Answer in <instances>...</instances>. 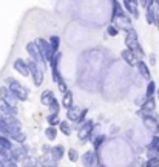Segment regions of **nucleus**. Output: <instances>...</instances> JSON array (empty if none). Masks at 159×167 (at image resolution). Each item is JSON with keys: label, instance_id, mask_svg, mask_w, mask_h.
<instances>
[{"label": "nucleus", "instance_id": "nucleus-1", "mask_svg": "<svg viewBox=\"0 0 159 167\" xmlns=\"http://www.w3.org/2000/svg\"><path fill=\"white\" fill-rule=\"evenodd\" d=\"M125 45H127V50H130L131 53L139 54L141 57L144 56V51H142V48H141V45H139V42H137V34H136V31H134L133 28L127 31V36H125Z\"/></svg>", "mask_w": 159, "mask_h": 167}, {"label": "nucleus", "instance_id": "nucleus-2", "mask_svg": "<svg viewBox=\"0 0 159 167\" xmlns=\"http://www.w3.org/2000/svg\"><path fill=\"white\" fill-rule=\"evenodd\" d=\"M6 82L10 84V90L17 96V99L19 101H26L28 99V96H30V91H28V88H25L19 81H16V79H13V77H8L6 79Z\"/></svg>", "mask_w": 159, "mask_h": 167}, {"label": "nucleus", "instance_id": "nucleus-3", "mask_svg": "<svg viewBox=\"0 0 159 167\" xmlns=\"http://www.w3.org/2000/svg\"><path fill=\"white\" fill-rule=\"evenodd\" d=\"M60 59H62V54H60V53H57V54H56V56L50 61L51 76H53V81H54L57 85L63 82V79H62V76H60V71H59V62H60Z\"/></svg>", "mask_w": 159, "mask_h": 167}, {"label": "nucleus", "instance_id": "nucleus-4", "mask_svg": "<svg viewBox=\"0 0 159 167\" xmlns=\"http://www.w3.org/2000/svg\"><path fill=\"white\" fill-rule=\"evenodd\" d=\"M36 44H37V47H39V50H40V54H42V57H43V62H50L51 59H53V56H51V45H50V42H47L45 39H37L36 40Z\"/></svg>", "mask_w": 159, "mask_h": 167}, {"label": "nucleus", "instance_id": "nucleus-5", "mask_svg": "<svg viewBox=\"0 0 159 167\" xmlns=\"http://www.w3.org/2000/svg\"><path fill=\"white\" fill-rule=\"evenodd\" d=\"M0 99H3L5 102H8L11 107H14V108H17V96L10 90V87H2L0 88Z\"/></svg>", "mask_w": 159, "mask_h": 167}, {"label": "nucleus", "instance_id": "nucleus-6", "mask_svg": "<svg viewBox=\"0 0 159 167\" xmlns=\"http://www.w3.org/2000/svg\"><path fill=\"white\" fill-rule=\"evenodd\" d=\"M28 67H30V73L33 76V81L36 85H40L43 82V73L42 70L39 68V65L34 62V61H28Z\"/></svg>", "mask_w": 159, "mask_h": 167}, {"label": "nucleus", "instance_id": "nucleus-7", "mask_svg": "<svg viewBox=\"0 0 159 167\" xmlns=\"http://www.w3.org/2000/svg\"><path fill=\"white\" fill-rule=\"evenodd\" d=\"M113 25L117 27V28H122V30L128 31V30H131V17H130V16L127 14V11H125V13L120 14L119 17L113 19Z\"/></svg>", "mask_w": 159, "mask_h": 167}, {"label": "nucleus", "instance_id": "nucleus-8", "mask_svg": "<svg viewBox=\"0 0 159 167\" xmlns=\"http://www.w3.org/2000/svg\"><path fill=\"white\" fill-rule=\"evenodd\" d=\"M26 51H28V54L31 56V59H33L36 64L43 62V57H42L40 50H39V47H37L36 42H28V44H26Z\"/></svg>", "mask_w": 159, "mask_h": 167}, {"label": "nucleus", "instance_id": "nucleus-9", "mask_svg": "<svg viewBox=\"0 0 159 167\" xmlns=\"http://www.w3.org/2000/svg\"><path fill=\"white\" fill-rule=\"evenodd\" d=\"M0 119L6 124V127L13 132V135L16 132H20V122H19V119H16V116H5V115H2Z\"/></svg>", "mask_w": 159, "mask_h": 167}, {"label": "nucleus", "instance_id": "nucleus-10", "mask_svg": "<svg viewBox=\"0 0 159 167\" xmlns=\"http://www.w3.org/2000/svg\"><path fill=\"white\" fill-rule=\"evenodd\" d=\"M93 127H94L93 121H87L85 124H82V125L79 127V139H80V141H87V139L90 138V133H91Z\"/></svg>", "mask_w": 159, "mask_h": 167}, {"label": "nucleus", "instance_id": "nucleus-11", "mask_svg": "<svg viewBox=\"0 0 159 167\" xmlns=\"http://www.w3.org/2000/svg\"><path fill=\"white\" fill-rule=\"evenodd\" d=\"M97 162V155L96 152H85L82 155V165L84 167H93Z\"/></svg>", "mask_w": 159, "mask_h": 167}, {"label": "nucleus", "instance_id": "nucleus-12", "mask_svg": "<svg viewBox=\"0 0 159 167\" xmlns=\"http://www.w3.org/2000/svg\"><path fill=\"white\" fill-rule=\"evenodd\" d=\"M14 68H16V71L17 73H20L22 76H28V74H31L30 73V67H28V62H25L23 59H16L14 61Z\"/></svg>", "mask_w": 159, "mask_h": 167}, {"label": "nucleus", "instance_id": "nucleus-13", "mask_svg": "<svg viewBox=\"0 0 159 167\" xmlns=\"http://www.w3.org/2000/svg\"><path fill=\"white\" fill-rule=\"evenodd\" d=\"M122 6L127 10V14L133 16V17H139V13H137V2L134 0H125L122 2Z\"/></svg>", "mask_w": 159, "mask_h": 167}, {"label": "nucleus", "instance_id": "nucleus-14", "mask_svg": "<svg viewBox=\"0 0 159 167\" xmlns=\"http://www.w3.org/2000/svg\"><path fill=\"white\" fill-rule=\"evenodd\" d=\"M120 57H122V61H125L130 67H134V65L137 67V57H136V54H134V53H131L130 50H127V48H125V50L120 53Z\"/></svg>", "mask_w": 159, "mask_h": 167}, {"label": "nucleus", "instance_id": "nucleus-15", "mask_svg": "<svg viewBox=\"0 0 159 167\" xmlns=\"http://www.w3.org/2000/svg\"><path fill=\"white\" fill-rule=\"evenodd\" d=\"M13 155L16 158V162L17 161H25L26 159V155H28V150H26V145H17V147H13Z\"/></svg>", "mask_w": 159, "mask_h": 167}, {"label": "nucleus", "instance_id": "nucleus-16", "mask_svg": "<svg viewBox=\"0 0 159 167\" xmlns=\"http://www.w3.org/2000/svg\"><path fill=\"white\" fill-rule=\"evenodd\" d=\"M0 113L5 115V116H16L17 113V108L11 107L8 102H5L3 99H0Z\"/></svg>", "mask_w": 159, "mask_h": 167}, {"label": "nucleus", "instance_id": "nucleus-17", "mask_svg": "<svg viewBox=\"0 0 159 167\" xmlns=\"http://www.w3.org/2000/svg\"><path fill=\"white\" fill-rule=\"evenodd\" d=\"M40 101H42V104L43 105H51L54 101H56V98H54V93L51 91V90H45L43 93H42V96H40Z\"/></svg>", "mask_w": 159, "mask_h": 167}, {"label": "nucleus", "instance_id": "nucleus-18", "mask_svg": "<svg viewBox=\"0 0 159 167\" xmlns=\"http://www.w3.org/2000/svg\"><path fill=\"white\" fill-rule=\"evenodd\" d=\"M63 153H65V150H63V145H54V147H51V159H54V161H59L62 156H63Z\"/></svg>", "mask_w": 159, "mask_h": 167}, {"label": "nucleus", "instance_id": "nucleus-19", "mask_svg": "<svg viewBox=\"0 0 159 167\" xmlns=\"http://www.w3.org/2000/svg\"><path fill=\"white\" fill-rule=\"evenodd\" d=\"M144 125H145L148 130H151L153 133H157V130H159V125H157L156 121L151 119L150 116H145V118H144Z\"/></svg>", "mask_w": 159, "mask_h": 167}, {"label": "nucleus", "instance_id": "nucleus-20", "mask_svg": "<svg viewBox=\"0 0 159 167\" xmlns=\"http://www.w3.org/2000/svg\"><path fill=\"white\" fill-rule=\"evenodd\" d=\"M59 44H60V39L57 36H53L50 39V45H51V56L54 57L57 53H59Z\"/></svg>", "mask_w": 159, "mask_h": 167}, {"label": "nucleus", "instance_id": "nucleus-21", "mask_svg": "<svg viewBox=\"0 0 159 167\" xmlns=\"http://www.w3.org/2000/svg\"><path fill=\"white\" fill-rule=\"evenodd\" d=\"M62 105H63L65 108H68V110L73 108V93H71V91H67V93L63 94V98H62Z\"/></svg>", "mask_w": 159, "mask_h": 167}, {"label": "nucleus", "instance_id": "nucleus-22", "mask_svg": "<svg viewBox=\"0 0 159 167\" xmlns=\"http://www.w3.org/2000/svg\"><path fill=\"white\" fill-rule=\"evenodd\" d=\"M0 148H3V150H13V142L10 141V138L6 136H0Z\"/></svg>", "mask_w": 159, "mask_h": 167}, {"label": "nucleus", "instance_id": "nucleus-23", "mask_svg": "<svg viewBox=\"0 0 159 167\" xmlns=\"http://www.w3.org/2000/svg\"><path fill=\"white\" fill-rule=\"evenodd\" d=\"M137 70H139V73L142 74V77H145V79H148L150 77V71H148V67L142 62V61H139L137 62Z\"/></svg>", "mask_w": 159, "mask_h": 167}, {"label": "nucleus", "instance_id": "nucleus-24", "mask_svg": "<svg viewBox=\"0 0 159 167\" xmlns=\"http://www.w3.org/2000/svg\"><path fill=\"white\" fill-rule=\"evenodd\" d=\"M0 136H6V138H11L13 136V132L6 127V124L0 119Z\"/></svg>", "mask_w": 159, "mask_h": 167}, {"label": "nucleus", "instance_id": "nucleus-25", "mask_svg": "<svg viewBox=\"0 0 159 167\" xmlns=\"http://www.w3.org/2000/svg\"><path fill=\"white\" fill-rule=\"evenodd\" d=\"M111 5H113V19H116V17H119L120 14H124V13H125V11L120 8L122 5H120L119 2H113Z\"/></svg>", "mask_w": 159, "mask_h": 167}, {"label": "nucleus", "instance_id": "nucleus-26", "mask_svg": "<svg viewBox=\"0 0 159 167\" xmlns=\"http://www.w3.org/2000/svg\"><path fill=\"white\" fill-rule=\"evenodd\" d=\"M79 115H80V110H77V108H71V110H68V113H67V118H68L70 121H74V122H77V119H79Z\"/></svg>", "mask_w": 159, "mask_h": 167}, {"label": "nucleus", "instance_id": "nucleus-27", "mask_svg": "<svg viewBox=\"0 0 159 167\" xmlns=\"http://www.w3.org/2000/svg\"><path fill=\"white\" fill-rule=\"evenodd\" d=\"M47 122L50 124V127H56V125H60V119H59V116L57 115H50L48 118H47Z\"/></svg>", "mask_w": 159, "mask_h": 167}, {"label": "nucleus", "instance_id": "nucleus-28", "mask_svg": "<svg viewBox=\"0 0 159 167\" xmlns=\"http://www.w3.org/2000/svg\"><path fill=\"white\" fill-rule=\"evenodd\" d=\"M45 136H47V139H50V141L56 139V136H57V130H56V127H48V128L45 130Z\"/></svg>", "mask_w": 159, "mask_h": 167}, {"label": "nucleus", "instance_id": "nucleus-29", "mask_svg": "<svg viewBox=\"0 0 159 167\" xmlns=\"http://www.w3.org/2000/svg\"><path fill=\"white\" fill-rule=\"evenodd\" d=\"M11 139H13V141H16V142H20V144H22V142H25V141H26V135H25V133H22V132H16V133L11 136Z\"/></svg>", "mask_w": 159, "mask_h": 167}, {"label": "nucleus", "instance_id": "nucleus-30", "mask_svg": "<svg viewBox=\"0 0 159 167\" xmlns=\"http://www.w3.org/2000/svg\"><path fill=\"white\" fill-rule=\"evenodd\" d=\"M104 141H105V135H97V136L93 139V147H94V150H97V148L104 144Z\"/></svg>", "mask_w": 159, "mask_h": 167}, {"label": "nucleus", "instance_id": "nucleus-31", "mask_svg": "<svg viewBox=\"0 0 159 167\" xmlns=\"http://www.w3.org/2000/svg\"><path fill=\"white\" fill-rule=\"evenodd\" d=\"M59 128H60V132L63 133V135H71V125L68 124V122H65V121H62L60 122V125H59Z\"/></svg>", "mask_w": 159, "mask_h": 167}, {"label": "nucleus", "instance_id": "nucleus-32", "mask_svg": "<svg viewBox=\"0 0 159 167\" xmlns=\"http://www.w3.org/2000/svg\"><path fill=\"white\" fill-rule=\"evenodd\" d=\"M87 113H88V108H82L80 110V115H79V119H77V122H76V127L79 125H82V124H85L87 121H85V116H87Z\"/></svg>", "mask_w": 159, "mask_h": 167}, {"label": "nucleus", "instance_id": "nucleus-33", "mask_svg": "<svg viewBox=\"0 0 159 167\" xmlns=\"http://www.w3.org/2000/svg\"><path fill=\"white\" fill-rule=\"evenodd\" d=\"M68 159H70L71 162H76V161L79 159V153H77L76 148H70V150H68Z\"/></svg>", "mask_w": 159, "mask_h": 167}, {"label": "nucleus", "instance_id": "nucleus-34", "mask_svg": "<svg viewBox=\"0 0 159 167\" xmlns=\"http://www.w3.org/2000/svg\"><path fill=\"white\" fill-rule=\"evenodd\" d=\"M117 33H119V28L114 27V25H110V27L107 28V36H110V37H116Z\"/></svg>", "mask_w": 159, "mask_h": 167}, {"label": "nucleus", "instance_id": "nucleus-35", "mask_svg": "<svg viewBox=\"0 0 159 167\" xmlns=\"http://www.w3.org/2000/svg\"><path fill=\"white\" fill-rule=\"evenodd\" d=\"M59 108H60V105H59V102H57V99L50 105V111H51V115H57L59 113Z\"/></svg>", "mask_w": 159, "mask_h": 167}, {"label": "nucleus", "instance_id": "nucleus-36", "mask_svg": "<svg viewBox=\"0 0 159 167\" xmlns=\"http://www.w3.org/2000/svg\"><path fill=\"white\" fill-rule=\"evenodd\" d=\"M42 164H43V167H57V161H54V159H43L42 161Z\"/></svg>", "mask_w": 159, "mask_h": 167}, {"label": "nucleus", "instance_id": "nucleus-37", "mask_svg": "<svg viewBox=\"0 0 159 167\" xmlns=\"http://www.w3.org/2000/svg\"><path fill=\"white\" fill-rule=\"evenodd\" d=\"M153 107H154V104H153V101H147L144 105H142V110H145V111H148V110H153Z\"/></svg>", "mask_w": 159, "mask_h": 167}, {"label": "nucleus", "instance_id": "nucleus-38", "mask_svg": "<svg viewBox=\"0 0 159 167\" xmlns=\"http://www.w3.org/2000/svg\"><path fill=\"white\" fill-rule=\"evenodd\" d=\"M153 91H154V84H153V82H150V84H148V87H147V98H150V96L153 94Z\"/></svg>", "mask_w": 159, "mask_h": 167}, {"label": "nucleus", "instance_id": "nucleus-39", "mask_svg": "<svg viewBox=\"0 0 159 167\" xmlns=\"http://www.w3.org/2000/svg\"><path fill=\"white\" fill-rule=\"evenodd\" d=\"M59 90H60V93H62V94H65V93L68 91V87H67V84H65V81H63L62 84H59Z\"/></svg>", "mask_w": 159, "mask_h": 167}, {"label": "nucleus", "instance_id": "nucleus-40", "mask_svg": "<svg viewBox=\"0 0 159 167\" xmlns=\"http://www.w3.org/2000/svg\"><path fill=\"white\" fill-rule=\"evenodd\" d=\"M147 20H148V23H153V22H154V17H153L151 10H148V11H147Z\"/></svg>", "mask_w": 159, "mask_h": 167}, {"label": "nucleus", "instance_id": "nucleus-41", "mask_svg": "<svg viewBox=\"0 0 159 167\" xmlns=\"http://www.w3.org/2000/svg\"><path fill=\"white\" fill-rule=\"evenodd\" d=\"M157 164H159V161H157V159H150V161L147 162V165H148V167H157Z\"/></svg>", "mask_w": 159, "mask_h": 167}, {"label": "nucleus", "instance_id": "nucleus-42", "mask_svg": "<svg viewBox=\"0 0 159 167\" xmlns=\"http://www.w3.org/2000/svg\"><path fill=\"white\" fill-rule=\"evenodd\" d=\"M157 144H159V139H157V138H154V139H153V144H150V147L156 148V145H157Z\"/></svg>", "mask_w": 159, "mask_h": 167}, {"label": "nucleus", "instance_id": "nucleus-43", "mask_svg": "<svg viewBox=\"0 0 159 167\" xmlns=\"http://www.w3.org/2000/svg\"><path fill=\"white\" fill-rule=\"evenodd\" d=\"M34 167H43V164H42V162H40V161H37V164H36V165H34Z\"/></svg>", "mask_w": 159, "mask_h": 167}, {"label": "nucleus", "instance_id": "nucleus-44", "mask_svg": "<svg viewBox=\"0 0 159 167\" xmlns=\"http://www.w3.org/2000/svg\"><path fill=\"white\" fill-rule=\"evenodd\" d=\"M96 167H105V165H102V164H97V165H96Z\"/></svg>", "mask_w": 159, "mask_h": 167}, {"label": "nucleus", "instance_id": "nucleus-45", "mask_svg": "<svg viewBox=\"0 0 159 167\" xmlns=\"http://www.w3.org/2000/svg\"><path fill=\"white\" fill-rule=\"evenodd\" d=\"M11 167H17V165H11Z\"/></svg>", "mask_w": 159, "mask_h": 167}]
</instances>
